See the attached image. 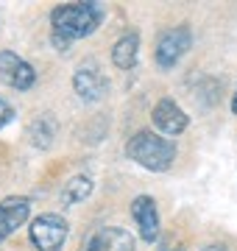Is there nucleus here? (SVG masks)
<instances>
[{
	"label": "nucleus",
	"mask_w": 237,
	"mask_h": 251,
	"mask_svg": "<svg viewBox=\"0 0 237 251\" xmlns=\"http://www.w3.org/2000/svg\"><path fill=\"white\" fill-rule=\"evenodd\" d=\"M232 112L237 115V92H235V98H232Z\"/></svg>",
	"instance_id": "obj_15"
},
{
	"label": "nucleus",
	"mask_w": 237,
	"mask_h": 251,
	"mask_svg": "<svg viewBox=\"0 0 237 251\" xmlns=\"http://www.w3.org/2000/svg\"><path fill=\"white\" fill-rule=\"evenodd\" d=\"M14 120V109H11V103L3 95H0V128H6V126Z\"/></svg>",
	"instance_id": "obj_13"
},
{
	"label": "nucleus",
	"mask_w": 237,
	"mask_h": 251,
	"mask_svg": "<svg viewBox=\"0 0 237 251\" xmlns=\"http://www.w3.org/2000/svg\"><path fill=\"white\" fill-rule=\"evenodd\" d=\"M151 117H154L156 128H159L162 134H167V137L182 134L184 128H187V123H190V117L184 115V109L179 106L173 98L159 100V103L154 106V112H151Z\"/></svg>",
	"instance_id": "obj_7"
},
{
	"label": "nucleus",
	"mask_w": 237,
	"mask_h": 251,
	"mask_svg": "<svg viewBox=\"0 0 237 251\" xmlns=\"http://www.w3.org/2000/svg\"><path fill=\"white\" fill-rule=\"evenodd\" d=\"M90 193H92V179L90 176H73L62 190V204L73 206V204H78V201H84Z\"/></svg>",
	"instance_id": "obj_12"
},
{
	"label": "nucleus",
	"mask_w": 237,
	"mask_h": 251,
	"mask_svg": "<svg viewBox=\"0 0 237 251\" xmlns=\"http://www.w3.org/2000/svg\"><path fill=\"white\" fill-rule=\"evenodd\" d=\"M137 53H140V36L134 34V31H128V34H123L115 42V48H112V62H115V67H120V70H131L134 64H137Z\"/></svg>",
	"instance_id": "obj_11"
},
{
	"label": "nucleus",
	"mask_w": 237,
	"mask_h": 251,
	"mask_svg": "<svg viewBox=\"0 0 237 251\" xmlns=\"http://www.w3.org/2000/svg\"><path fill=\"white\" fill-rule=\"evenodd\" d=\"M126 156L134 159L140 168H145V171L165 173V171L173 168L176 145H173V140L142 128V131H137V134L126 143Z\"/></svg>",
	"instance_id": "obj_2"
},
{
	"label": "nucleus",
	"mask_w": 237,
	"mask_h": 251,
	"mask_svg": "<svg viewBox=\"0 0 237 251\" xmlns=\"http://www.w3.org/2000/svg\"><path fill=\"white\" fill-rule=\"evenodd\" d=\"M0 78L6 81L9 87H14L17 92H25V90L34 87L37 73H34V67H31L25 59H20V56L11 53V50H3V53H0Z\"/></svg>",
	"instance_id": "obj_5"
},
{
	"label": "nucleus",
	"mask_w": 237,
	"mask_h": 251,
	"mask_svg": "<svg viewBox=\"0 0 237 251\" xmlns=\"http://www.w3.org/2000/svg\"><path fill=\"white\" fill-rule=\"evenodd\" d=\"M31 201L25 196H9L0 201V240H6L11 232H17L20 226L28 221Z\"/></svg>",
	"instance_id": "obj_9"
},
{
	"label": "nucleus",
	"mask_w": 237,
	"mask_h": 251,
	"mask_svg": "<svg viewBox=\"0 0 237 251\" xmlns=\"http://www.w3.org/2000/svg\"><path fill=\"white\" fill-rule=\"evenodd\" d=\"M201 251H226L223 246H207V249H201Z\"/></svg>",
	"instance_id": "obj_14"
},
{
	"label": "nucleus",
	"mask_w": 237,
	"mask_h": 251,
	"mask_svg": "<svg viewBox=\"0 0 237 251\" xmlns=\"http://www.w3.org/2000/svg\"><path fill=\"white\" fill-rule=\"evenodd\" d=\"M131 218L140 229V237L145 243H156L159 237V212L151 196H137L131 201Z\"/></svg>",
	"instance_id": "obj_8"
},
{
	"label": "nucleus",
	"mask_w": 237,
	"mask_h": 251,
	"mask_svg": "<svg viewBox=\"0 0 237 251\" xmlns=\"http://www.w3.org/2000/svg\"><path fill=\"white\" fill-rule=\"evenodd\" d=\"M73 90L75 95L87 103L92 100L103 98V92H106V78H103V73L98 70V64L95 62H84L73 75Z\"/></svg>",
	"instance_id": "obj_6"
},
{
	"label": "nucleus",
	"mask_w": 237,
	"mask_h": 251,
	"mask_svg": "<svg viewBox=\"0 0 237 251\" xmlns=\"http://www.w3.org/2000/svg\"><path fill=\"white\" fill-rule=\"evenodd\" d=\"M192 45V31L190 25H176L170 31H165L156 42V64L162 70H170L179 59H182Z\"/></svg>",
	"instance_id": "obj_4"
},
{
	"label": "nucleus",
	"mask_w": 237,
	"mask_h": 251,
	"mask_svg": "<svg viewBox=\"0 0 237 251\" xmlns=\"http://www.w3.org/2000/svg\"><path fill=\"white\" fill-rule=\"evenodd\" d=\"M84 251H134V237L118 226H100L90 234Z\"/></svg>",
	"instance_id": "obj_10"
},
{
	"label": "nucleus",
	"mask_w": 237,
	"mask_h": 251,
	"mask_svg": "<svg viewBox=\"0 0 237 251\" xmlns=\"http://www.w3.org/2000/svg\"><path fill=\"white\" fill-rule=\"evenodd\" d=\"M67 232H70L67 221L53 212L34 218V224L28 226V234H31V243L37 246V251H62Z\"/></svg>",
	"instance_id": "obj_3"
},
{
	"label": "nucleus",
	"mask_w": 237,
	"mask_h": 251,
	"mask_svg": "<svg viewBox=\"0 0 237 251\" xmlns=\"http://www.w3.org/2000/svg\"><path fill=\"white\" fill-rule=\"evenodd\" d=\"M106 9L98 0H87V3H67V6H56L50 11V39H53L56 50H67L75 39L90 36L100 25Z\"/></svg>",
	"instance_id": "obj_1"
}]
</instances>
